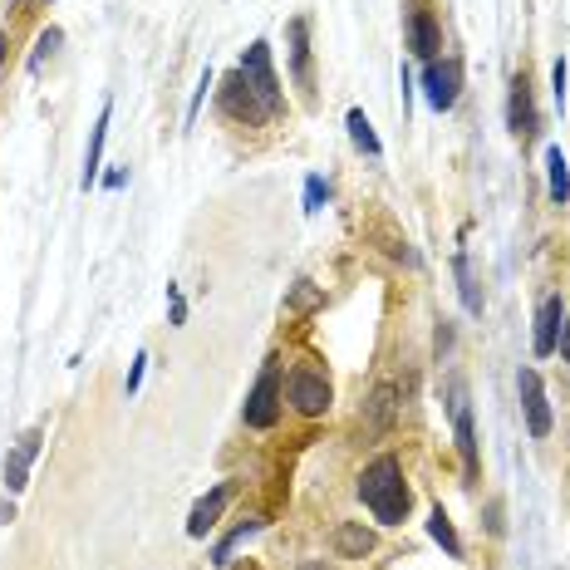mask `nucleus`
<instances>
[{"instance_id": "4468645a", "label": "nucleus", "mask_w": 570, "mask_h": 570, "mask_svg": "<svg viewBox=\"0 0 570 570\" xmlns=\"http://www.w3.org/2000/svg\"><path fill=\"white\" fill-rule=\"evenodd\" d=\"M335 551L344 561H364L374 551V531L364 521H344V526H335Z\"/></svg>"}, {"instance_id": "4be33fe9", "label": "nucleus", "mask_w": 570, "mask_h": 570, "mask_svg": "<svg viewBox=\"0 0 570 570\" xmlns=\"http://www.w3.org/2000/svg\"><path fill=\"white\" fill-rule=\"evenodd\" d=\"M256 526H261V521H241V526H236L231 536H222V541H217V551H212V566H227L231 551H236V546H241V541H246V536H251Z\"/></svg>"}, {"instance_id": "20e7f679", "label": "nucleus", "mask_w": 570, "mask_h": 570, "mask_svg": "<svg viewBox=\"0 0 570 570\" xmlns=\"http://www.w3.org/2000/svg\"><path fill=\"white\" fill-rule=\"evenodd\" d=\"M285 394H290L300 418H320L330 408V379L320 369H310V364H295L290 379H285Z\"/></svg>"}, {"instance_id": "2eb2a0df", "label": "nucleus", "mask_w": 570, "mask_h": 570, "mask_svg": "<svg viewBox=\"0 0 570 570\" xmlns=\"http://www.w3.org/2000/svg\"><path fill=\"white\" fill-rule=\"evenodd\" d=\"M109 118H114V104L99 109V123H94V138H89V153H84V187L99 182V168H104V143H109Z\"/></svg>"}, {"instance_id": "5701e85b", "label": "nucleus", "mask_w": 570, "mask_h": 570, "mask_svg": "<svg viewBox=\"0 0 570 570\" xmlns=\"http://www.w3.org/2000/svg\"><path fill=\"white\" fill-rule=\"evenodd\" d=\"M325 197H330V187H325L320 177H310V182H305V212H320Z\"/></svg>"}, {"instance_id": "aec40b11", "label": "nucleus", "mask_w": 570, "mask_h": 570, "mask_svg": "<svg viewBox=\"0 0 570 570\" xmlns=\"http://www.w3.org/2000/svg\"><path fill=\"white\" fill-rule=\"evenodd\" d=\"M394 418V389L389 384H379L374 389V399H369V418H364V433H379L384 423Z\"/></svg>"}, {"instance_id": "ddd939ff", "label": "nucleus", "mask_w": 570, "mask_h": 570, "mask_svg": "<svg viewBox=\"0 0 570 570\" xmlns=\"http://www.w3.org/2000/svg\"><path fill=\"white\" fill-rule=\"evenodd\" d=\"M231 492H236L231 482H217V487H212V492H207V497L192 507V516H187V536H197V541H202V536H207V531L222 521V512H227V502H231Z\"/></svg>"}, {"instance_id": "cd10ccee", "label": "nucleus", "mask_w": 570, "mask_h": 570, "mask_svg": "<svg viewBox=\"0 0 570 570\" xmlns=\"http://www.w3.org/2000/svg\"><path fill=\"white\" fill-rule=\"evenodd\" d=\"M143 369H148V354H138V359H133V369H128V384H123V389H128V399L138 394V384H143Z\"/></svg>"}, {"instance_id": "7c9ffc66", "label": "nucleus", "mask_w": 570, "mask_h": 570, "mask_svg": "<svg viewBox=\"0 0 570 570\" xmlns=\"http://www.w3.org/2000/svg\"><path fill=\"white\" fill-rule=\"evenodd\" d=\"M300 570H330L325 561H300Z\"/></svg>"}, {"instance_id": "9d476101", "label": "nucleus", "mask_w": 570, "mask_h": 570, "mask_svg": "<svg viewBox=\"0 0 570 570\" xmlns=\"http://www.w3.org/2000/svg\"><path fill=\"white\" fill-rule=\"evenodd\" d=\"M40 443H45V428H30V433L15 443V453L5 457V492H25L30 467H35V457H40Z\"/></svg>"}, {"instance_id": "39448f33", "label": "nucleus", "mask_w": 570, "mask_h": 570, "mask_svg": "<svg viewBox=\"0 0 570 570\" xmlns=\"http://www.w3.org/2000/svg\"><path fill=\"white\" fill-rule=\"evenodd\" d=\"M403 25H408V55L433 64L438 50H443V25L433 20V10H428L423 0H413V5L403 10Z\"/></svg>"}, {"instance_id": "6ab92c4d", "label": "nucleus", "mask_w": 570, "mask_h": 570, "mask_svg": "<svg viewBox=\"0 0 570 570\" xmlns=\"http://www.w3.org/2000/svg\"><path fill=\"white\" fill-rule=\"evenodd\" d=\"M349 138H354V148L359 153H369V158H379L384 148H379V138H374V128H369V118H364V109H349Z\"/></svg>"}, {"instance_id": "9b49d317", "label": "nucleus", "mask_w": 570, "mask_h": 570, "mask_svg": "<svg viewBox=\"0 0 570 570\" xmlns=\"http://www.w3.org/2000/svg\"><path fill=\"white\" fill-rule=\"evenodd\" d=\"M507 128H512L521 143L536 138V104H531V79L516 74L512 79V94H507Z\"/></svg>"}, {"instance_id": "f3484780", "label": "nucleus", "mask_w": 570, "mask_h": 570, "mask_svg": "<svg viewBox=\"0 0 570 570\" xmlns=\"http://www.w3.org/2000/svg\"><path fill=\"white\" fill-rule=\"evenodd\" d=\"M290 69L300 84H310V20H290Z\"/></svg>"}, {"instance_id": "f03ea898", "label": "nucleus", "mask_w": 570, "mask_h": 570, "mask_svg": "<svg viewBox=\"0 0 570 570\" xmlns=\"http://www.w3.org/2000/svg\"><path fill=\"white\" fill-rule=\"evenodd\" d=\"M241 418H246V428H276V418H281V359L276 354L261 364V379L246 394Z\"/></svg>"}, {"instance_id": "a878e982", "label": "nucleus", "mask_w": 570, "mask_h": 570, "mask_svg": "<svg viewBox=\"0 0 570 570\" xmlns=\"http://www.w3.org/2000/svg\"><path fill=\"white\" fill-rule=\"evenodd\" d=\"M551 94H556V104L566 109V59H556V69H551Z\"/></svg>"}, {"instance_id": "393cba45", "label": "nucleus", "mask_w": 570, "mask_h": 570, "mask_svg": "<svg viewBox=\"0 0 570 570\" xmlns=\"http://www.w3.org/2000/svg\"><path fill=\"white\" fill-rule=\"evenodd\" d=\"M315 300H320V290H315V285L295 281V295H290V305H295V310H305V305H315Z\"/></svg>"}, {"instance_id": "a211bd4d", "label": "nucleus", "mask_w": 570, "mask_h": 570, "mask_svg": "<svg viewBox=\"0 0 570 570\" xmlns=\"http://www.w3.org/2000/svg\"><path fill=\"white\" fill-rule=\"evenodd\" d=\"M428 536H433V541H438V546H443L453 561H462V541H457L453 521H448V512H443V507H433V512H428Z\"/></svg>"}, {"instance_id": "c756f323", "label": "nucleus", "mask_w": 570, "mask_h": 570, "mask_svg": "<svg viewBox=\"0 0 570 570\" xmlns=\"http://www.w3.org/2000/svg\"><path fill=\"white\" fill-rule=\"evenodd\" d=\"M556 349H561V359H566V369H570V310H566V325H561V344Z\"/></svg>"}, {"instance_id": "f8f14e48", "label": "nucleus", "mask_w": 570, "mask_h": 570, "mask_svg": "<svg viewBox=\"0 0 570 570\" xmlns=\"http://www.w3.org/2000/svg\"><path fill=\"white\" fill-rule=\"evenodd\" d=\"M453 438H457V457H462V472L477 477L482 457H477V433H472V408L462 399V389H453Z\"/></svg>"}, {"instance_id": "6e6552de", "label": "nucleus", "mask_w": 570, "mask_h": 570, "mask_svg": "<svg viewBox=\"0 0 570 570\" xmlns=\"http://www.w3.org/2000/svg\"><path fill=\"white\" fill-rule=\"evenodd\" d=\"M516 389H521V408H526V428H531V438H546L556 418H551V399H546L541 374H536V369H521V374H516Z\"/></svg>"}, {"instance_id": "412c9836", "label": "nucleus", "mask_w": 570, "mask_h": 570, "mask_svg": "<svg viewBox=\"0 0 570 570\" xmlns=\"http://www.w3.org/2000/svg\"><path fill=\"white\" fill-rule=\"evenodd\" d=\"M453 271H457V290H462V305H467L472 315H482V290H477V276H472L467 256H457V261H453Z\"/></svg>"}, {"instance_id": "1a4fd4ad", "label": "nucleus", "mask_w": 570, "mask_h": 570, "mask_svg": "<svg viewBox=\"0 0 570 570\" xmlns=\"http://www.w3.org/2000/svg\"><path fill=\"white\" fill-rule=\"evenodd\" d=\"M561 325H566V305H561V295H541V305H536V335H531V349L546 359V354H556V344H561Z\"/></svg>"}, {"instance_id": "b1692460", "label": "nucleus", "mask_w": 570, "mask_h": 570, "mask_svg": "<svg viewBox=\"0 0 570 570\" xmlns=\"http://www.w3.org/2000/svg\"><path fill=\"white\" fill-rule=\"evenodd\" d=\"M55 45H59V30H45V35H40V45H35V55H30V69H40V64H45V55H50Z\"/></svg>"}, {"instance_id": "423d86ee", "label": "nucleus", "mask_w": 570, "mask_h": 570, "mask_svg": "<svg viewBox=\"0 0 570 570\" xmlns=\"http://www.w3.org/2000/svg\"><path fill=\"white\" fill-rule=\"evenodd\" d=\"M241 74H246L251 89L271 104V114H281L285 94H281V79H276V64H271V45H266V40H256V45L241 55Z\"/></svg>"}, {"instance_id": "f257e3e1", "label": "nucleus", "mask_w": 570, "mask_h": 570, "mask_svg": "<svg viewBox=\"0 0 570 570\" xmlns=\"http://www.w3.org/2000/svg\"><path fill=\"white\" fill-rule=\"evenodd\" d=\"M359 502L374 512V521L384 526H403L408 521V482H403V462L394 453H379L364 472H359Z\"/></svg>"}, {"instance_id": "2f4dec72", "label": "nucleus", "mask_w": 570, "mask_h": 570, "mask_svg": "<svg viewBox=\"0 0 570 570\" xmlns=\"http://www.w3.org/2000/svg\"><path fill=\"white\" fill-rule=\"evenodd\" d=\"M0 59H5V35H0Z\"/></svg>"}, {"instance_id": "0eeeda50", "label": "nucleus", "mask_w": 570, "mask_h": 570, "mask_svg": "<svg viewBox=\"0 0 570 570\" xmlns=\"http://www.w3.org/2000/svg\"><path fill=\"white\" fill-rule=\"evenodd\" d=\"M457 89H462V64H457V59H433V64L423 69V99H428L438 114H448L457 104Z\"/></svg>"}, {"instance_id": "bb28decb", "label": "nucleus", "mask_w": 570, "mask_h": 570, "mask_svg": "<svg viewBox=\"0 0 570 570\" xmlns=\"http://www.w3.org/2000/svg\"><path fill=\"white\" fill-rule=\"evenodd\" d=\"M168 320H172V325H182V320H187V300L177 295V285H168Z\"/></svg>"}, {"instance_id": "7ed1b4c3", "label": "nucleus", "mask_w": 570, "mask_h": 570, "mask_svg": "<svg viewBox=\"0 0 570 570\" xmlns=\"http://www.w3.org/2000/svg\"><path fill=\"white\" fill-rule=\"evenodd\" d=\"M217 104H222V114L236 118V123H246V128H256V123H266L271 118V104L251 89V79L236 69L222 79V89H217Z\"/></svg>"}, {"instance_id": "c85d7f7f", "label": "nucleus", "mask_w": 570, "mask_h": 570, "mask_svg": "<svg viewBox=\"0 0 570 570\" xmlns=\"http://www.w3.org/2000/svg\"><path fill=\"white\" fill-rule=\"evenodd\" d=\"M487 531H492V536H502V502H492V507H487Z\"/></svg>"}, {"instance_id": "dca6fc26", "label": "nucleus", "mask_w": 570, "mask_h": 570, "mask_svg": "<svg viewBox=\"0 0 570 570\" xmlns=\"http://www.w3.org/2000/svg\"><path fill=\"white\" fill-rule=\"evenodd\" d=\"M546 192L556 207L570 202V168H566V153L561 148H546Z\"/></svg>"}, {"instance_id": "473e14b6", "label": "nucleus", "mask_w": 570, "mask_h": 570, "mask_svg": "<svg viewBox=\"0 0 570 570\" xmlns=\"http://www.w3.org/2000/svg\"><path fill=\"white\" fill-rule=\"evenodd\" d=\"M241 570H256V566H241Z\"/></svg>"}]
</instances>
